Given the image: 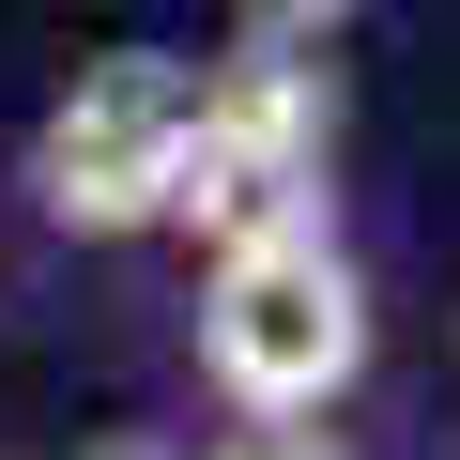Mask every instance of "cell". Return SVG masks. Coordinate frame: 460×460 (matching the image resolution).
Returning <instances> with one entry per match:
<instances>
[{
	"label": "cell",
	"mask_w": 460,
	"mask_h": 460,
	"mask_svg": "<svg viewBox=\"0 0 460 460\" xmlns=\"http://www.w3.org/2000/svg\"><path fill=\"white\" fill-rule=\"evenodd\" d=\"M353 368H368V277L338 230H277L199 277V384L246 429H307L323 399H353Z\"/></svg>",
	"instance_id": "obj_1"
},
{
	"label": "cell",
	"mask_w": 460,
	"mask_h": 460,
	"mask_svg": "<svg viewBox=\"0 0 460 460\" xmlns=\"http://www.w3.org/2000/svg\"><path fill=\"white\" fill-rule=\"evenodd\" d=\"M199 460H323L307 429H230V445H199Z\"/></svg>",
	"instance_id": "obj_5"
},
{
	"label": "cell",
	"mask_w": 460,
	"mask_h": 460,
	"mask_svg": "<svg viewBox=\"0 0 460 460\" xmlns=\"http://www.w3.org/2000/svg\"><path fill=\"white\" fill-rule=\"evenodd\" d=\"M169 184H184V62L154 47L77 62V93L31 123V215L77 246H123V230H169Z\"/></svg>",
	"instance_id": "obj_2"
},
{
	"label": "cell",
	"mask_w": 460,
	"mask_h": 460,
	"mask_svg": "<svg viewBox=\"0 0 460 460\" xmlns=\"http://www.w3.org/2000/svg\"><path fill=\"white\" fill-rule=\"evenodd\" d=\"M338 154V77L307 47H230L184 77V169H246V184H323Z\"/></svg>",
	"instance_id": "obj_3"
},
{
	"label": "cell",
	"mask_w": 460,
	"mask_h": 460,
	"mask_svg": "<svg viewBox=\"0 0 460 460\" xmlns=\"http://www.w3.org/2000/svg\"><path fill=\"white\" fill-rule=\"evenodd\" d=\"M353 16H368V0H246V47H307V62H323Z\"/></svg>",
	"instance_id": "obj_4"
}]
</instances>
